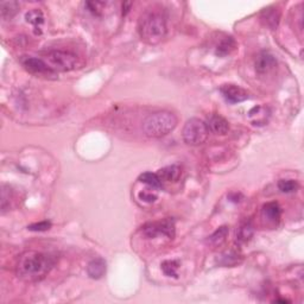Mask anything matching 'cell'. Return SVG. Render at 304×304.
Masks as SVG:
<instances>
[{
	"label": "cell",
	"mask_w": 304,
	"mask_h": 304,
	"mask_svg": "<svg viewBox=\"0 0 304 304\" xmlns=\"http://www.w3.org/2000/svg\"><path fill=\"white\" fill-rule=\"evenodd\" d=\"M209 130L207 124L197 118H191L185 123L182 131V137L185 144L191 146H198L208 139Z\"/></svg>",
	"instance_id": "5b68a950"
},
{
	"label": "cell",
	"mask_w": 304,
	"mask_h": 304,
	"mask_svg": "<svg viewBox=\"0 0 304 304\" xmlns=\"http://www.w3.org/2000/svg\"><path fill=\"white\" fill-rule=\"evenodd\" d=\"M261 19H263V22L265 23V25H267L270 29L274 30V29H276L279 24L280 12L277 9H273V8L265 9L263 11V13H261Z\"/></svg>",
	"instance_id": "2e32d148"
},
{
	"label": "cell",
	"mask_w": 304,
	"mask_h": 304,
	"mask_svg": "<svg viewBox=\"0 0 304 304\" xmlns=\"http://www.w3.org/2000/svg\"><path fill=\"white\" fill-rule=\"evenodd\" d=\"M243 258L238 252L235 251H228V252L222 253L220 257H219L218 263L222 266H235L237 264H240Z\"/></svg>",
	"instance_id": "ac0fdd59"
},
{
	"label": "cell",
	"mask_w": 304,
	"mask_h": 304,
	"mask_svg": "<svg viewBox=\"0 0 304 304\" xmlns=\"http://www.w3.org/2000/svg\"><path fill=\"white\" fill-rule=\"evenodd\" d=\"M162 270L166 276L177 277V270L179 267V263L177 260H165L162 263Z\"/></svg>",
	"instance_id": "603a6c76"
},
{
	"label": "cell",
	"mask_w": 304,
	"mask_h": 304,
	"mask_svg": "<svg viewBox=\"0 0 304 304\" xmlns=\"http://www.w3.org/2000/svg\"><path fill=\"white\" fill-rule=\"evenodd\" d=\"M0 10H2V17L4 19H11L15 17L16 13L18 12L19 5L16 2H3L0 4Z\"/></svg>",
	"instance_id": "44dd1931"
},
{
	"label": "cell",
	"mask_w": 304,
	"mask_h": 304,
	"mask_svg": "<svg viewBox=\"0 0 304 304\" xmlns=\"http://www.w3.org/2000/svg\"><path fill=\"white\" fill-rule=\"evenodd\" d=\"M142 232L146 238H156L158 235H165L168 238H172L175 235V222L171 219L152 222V224L145 225Z\"/></svg>",
	"instance_id": "8992f818"
},
{
	"label": "cell",
	"mask_w": 304,
	"mask_h": 304,
	"mask_svg": "<svg viewBox=\"0 0 304 304\" xmlns=\"http://www.w3.org/2000/svg\"><path fill=\"white\" fill-rule=\"evenodd\" d=\"M22 64L28 71L36 75H54L55 71L45 63L44 60L37 57H24L22 60Z\"/></svg>",
	"instance_id": "ba28073f"
},
{
	"label": "cell",
	"mask_w": 304,
	"mask_h": 304,
	"mask_svg": "<svg viewBox=\"0 0 304 304\" xmlns=\"http://www.w3.org/2000/svg\"><path fill=\"white\" fill-rule=\"evenodd\" d=\"M55 260L47 253L28 251L23 253L16 265V273L25 282H38L50 272Z\"/></svg>",
	"instance_id": "6da1fadb"
},
{
	"label": "cell",
	"mask_w": 304,
	"mask_h": 304,
	"mask_svg": "<svg viewBox=\"0 0 304 304\" xmlns=\"http://www.w3.org/2000/svg\"><path fill=\"white\" fill-rule=\"evenodd\" d=\"M50 227H51V222L41 221V222H37V224L30 225V226L28 227V230L32 232H44L50 230Z\"/></svg>",
	"instance_id": "484cf974"
},
{
	"label": "cell",
	"mask_w": 304,
	"mask_h": 304,
	"mask_svg": "<svg viewBox=\"0 0 304 304\" xmlns=\"http://www.w3.org/2000/svg\"><path fill=\"white\" fill-rule=\"evenodd\" d=\"M177 126V117L168 111L150 114L143 123V131L150 138H162L168 136Z\"/></svg>",
	"instance_id": "3957f363"
},
{
	"label": "cell",
	"mask_w": 304,
	"mask_h": 304,
	"mask_svg": "<svg viewBox=\"0 0 304 304\" xmlns=\"http://www.w3.org/2000/svg\"><path fill=\"white\" fill-rule=\"evenodd\" d=\"M277 62L272 54L267 51H261L256 58L254 65H256V71L258 74H266L276 67Z\"/></svg>",
	"instance_id": "30bf717a"
},
{
	"label": "cell",
	"mask_w": 304,
	"mask_h": 304,
	"mask_svg": "<svg viewBox=\"0 0 304 304\" xmlns=\"http://www.w3.org/2000/svg\"><path fill=\"white\" fill-rule=\"evenodd\" d=\"M237 48V44H235V41L232 37H226L224 38L220 43L218 44L217 47V55L219 56H227L230 55L232 51L235 50Z\"/></svg>",
	"instance_id": "ffe728a7"
},
{
	"label": "cell",
	"mask_w": 304,
	"mask_h": 304,
	"mask_svg": "<svg viewBox=\"0 0 304 304\" xmlns=\"http://www.w3.org/2000/svg\"><path fill=\"white\" fill-rule=\"evenodd\" d=\"M139 181L148 184L152 189H161L163 187L162 181L159 179L158 176H157V174H152V172H144V174L139 176Z\"/></svg>",
	"instance_id": "7402d4cb"
},
{
	"label": "cell",
	"mask_w": 304,
	"mask_h": 304,
	"mask_svg": "<svg viewBox=\"0 0 304 304\" xmlns=\"http://www.w3.org/2000/svg\"><path fill=\"white\" fill-rule=\"evenodd\" d=\"M280 214H282V211L276 202H269V204L264 205L263 209H261L263 219L270 224H277L280 219Z\"/></svg>",
	"instance_id": "4fadbf2b"
},
{
	"label": "cell",
	"mask_w": 304,
	"mask_h": 304,
	"mask_svg": "<svg viewBox=\"0 0 304 304\" xmlns=\"http://www.w3.org/2000/svg\"><path fill=\"white\" fill-rule=\"evenodd\" d=\"M248 119L256 126H263L269 122L270 111L265 106H256L248 112Z\"/></svg>",
	"instance_id": "7c38bea8"
},
{
	"label": "cell",
	"mask_w": 304,
	"mask_h": 304,
	"mask_svg": "<svg viewBox=\"0 0 304 304\" xmlns=\"http://www.w3.org/2000/svg\"><path fill=\"white\" fill-rule=\"evenodd\" d=\"M220 91L222 96L230 104L243 103V101L247 100L250 97L248 91L245 90L240 86H237V84H225V86L220 88Z\"/></svg>",
	"instance_id": "52a82bcc"
},
{
	"label": "cell",
	"mask_w": 304,
	"mask_h": 304,
	"mask_svg": "<svg viewBox=\"0 0 304 304\" xmlns=\"http://www.w3.org/2000/svg\"><path fill=\"white\" fill-rule=\"evenodd\" d=\"M45 63L51 68L52 70L56 71H70L78 68L80 61L76 55L69 51L63 50H52L45 55Z\"/></svg>",
	"instance_id": "277c9868"
},
{
	"label": "cell",
	"mask_w": 304,
	"mask_h": 304,
	"mask_svg": "<svg viewBox=\"0 0 304 304\" xmlns=\"http://www.w3.org/2000/svg\"><path fill=\"white\" fill-rule=\"evenodd\" d=\"M107 264L103 258H95L90 260L87 265V273L91 279H100L106 274Z\"/></svg>",
	"instance_id": "8fae6325"
},
{
	"label": "cell",
	"mask_w": 304,
	"mask_h": 304,
	"mask_svg": "<svg viewBox=\"0 0 304 304\" xmlns=\"http://www.w3.org/2000/svg\"><path fill=\"white\" fill-rule=\"evenodd\" d=\"M139 35L146 44H158L166 35L165 17L159 11H148L139 21Z\"/></svg>",
	"instance_id": "7a4b0ae2"
},
{
	"label": "cell",
	"mask_w": 304,
	"mask_h": 304,
	"mask_svg": "<svg viewBox=\"0 0 304 304\" xmlns=\"http://www.w3.org/2000/svg\"><path fill=\"white\" fill-rule=\"evenodd\" d=\"M139 197L142 198V200L146 201V202H153V201H156L157 195L152 194V191L143 190V191L139 192Z\"/></svg>",
	"instance_id": "4316f807"
},
{
	"label": "cell",
	"mask_w": 304,
	"mask_h": 304,
	"mask_svg": "<svg viewBox=\"0 0 304 304\" xmlns=\"http://www.w3.org/2000/svg\"><path fill=\"white\" fill-rule=\"evenodd\" d=\"M297 188H298V184H297L295 179H280L278 182V189L282 192H285V194L296 191Z\"/></svg>",
	"instance_id": "cb8c5ba5"
},
{
	"label": "cell",
	"mask_w": 304,
	"mask_h": 304,
	"mask_svg": "<svg viewBox=\"0 0 304 304\" xmlns=\"http://www.w3.org/2000/svg\"><path fill=\"white\" fill-rule=\"evenodd\" d=\"M228 232H230V230H228L227 226H222L220 228H218V230L208 238V240H207L208 244L211 245V246H214V247L220 246V245L224 244L225 240H226Z\"/></svg>",
	"instance_id": "d6986e66"
},
{
	"label": "cell",
	"mask_w": 304,
	"mask_h": 304,
	"mask_svg": "<svg viewBox=\"0 0 304 304\" xmlns=\"http://www.w3.org/2000/svg\"><path fill=\"white\" fill-rule=\"evenodd\" d=\"M253 233H254L253 225L251 224L250 221L244 222L237 231V243L239 245L248 243V241L252 239Z\"/></svg>",
	"instance_id": "e0dca14e"
},
{
	"label": "cell",
	"mask_w": 304,
	"mask_h": 304,
	"mask_svg": "<svg viewBox=\"0 0 304 304\" xmlns=\"http://www.w3.org/2000/svg\"><path fill=\"white\" fill-rule=\"evenodd\" d=\"M157 176L162 182H176L181 176V169L177 165L165 166V168L158 170Z\"/></svg>",
	"instance_id": "5bb4252c"
},
{
	"label": "cell",
	"mask_w": 304,
	"mask_h": 304,
	"mask_svg": "<svg viewBox=\"0 0 304 304\" xmlns=\"http://www.w3.org/2000/svg\"><path fill=\"white\" fill-rule=\"evenodd\" d=\"M207 127L211 132L215 133V135L224 136L230 131V123L225 119L224 117H221L220 114L213 113L208 117L207 120Z\"/></svg>",
	"instance_id": "9c48e42d"
},
{
	"label": "cell",
	"mask_w": 304,
	"mask_h": 304,
	"mask_svg": "<svg viewBox=\"0 0 304 304\" xmlns=\"http://www.w3.org/2000/svg\"><path fill=\"white\" fill-rule=\"evenodd\" d=\"M107 5H109V3H104V2H87L86 3L88 11L93 13L94 16H100Z\"/></svg>",
	"instance_id": "d4e9b609"
},
{
	"label": "cell",
	"mask_w": 304,
	"mask_h": 304,
	"mask_svg": "<svg viewBox=\"0 0 304 304\" xmlns=\"http://www.w3.org/2000/svg\"><path fill=\"white\" fill-rule=\"evenodd\" d=\"M25 21L35 28L36 34H42L41 26L44 23V15L41 10L34 9L25 15Z\"/></svg>",
	"instance_id": "9a60e30c"
}]
</instances>
